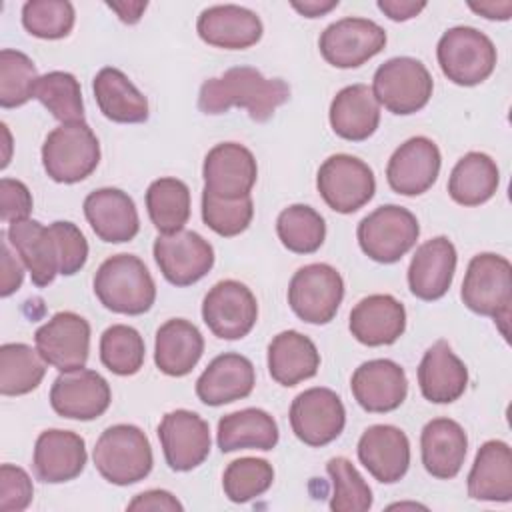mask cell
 <instances>
[{
    "instance_id": "f35d334b",
    "label": "cell",
    "mask_w": 512,
    "mask_h": 512,
    "mask_svg": "<svg viewBox=\"0 0 512 512\" xmlns=\"http://www.w3.org/2000/svg\"><path fill=\"white\" fill-rule=\"evenodd\" d=\"M46 374V360L40 352L22 342L0 346V392L22 396L36 390Z\"/></svg>"
},
{
    "instance_id": "8d00e7d4",
    "label": "cell",
    "mask_w": 512,
    "mask_h": 512,
    "mask_svg": "<svg viewBox=\"0 0 512 512\" xmlns=\"http://www.w3.org/2000/svg\"><path fill=\"white\" fill-rule=\"evenodd\" d=\"M500 184L496 162L484 152L464 154L448 178V194L460 206H480L488 202Z\"/></svg>"
},
{
    "instance_id": "f5cc1de1",
    "label": "cell",
    "mask_w": 512,
    "mask_h": 512,
    "mask_svg": "<svg viewBox=\"0 0 512 512\" xmlns=\"http://www.w3.org/2000/svg\"><path fill=\"white\" fill-rule=\"evenodd\" d=\"M128 510H168V512H180L182 504L166 490H146L138 494L132 502L126 506Z\"/></svg>"
},
{
    "instance_id": "3957f363",
    "label": "cell",
    "mask_w": 512,
    "mask_h": 512,
    "mask_svg": "<svg viewBox=\"0 0 512 512\" xmlns=\"http://www.w3.org/2000/svg\"><path fill=\"white\" fill-rule=\"evenodd\" d=\"M460 298L472 312L494 318V322L500 326L502 336H506L512 304L510 260L494 252L476 254L468 262Z\"/></svg>"
},
{
    "instance_id": "1f68e13d",
    "label": "cell",
    "mask_w": 512,
    "mask_h": 512,
    "mask_svg": "<svg viewBox=\"0 0 512 512\" xmlns=\"http://www.w3.org/2000/svg\"><path fill=\"white\" fill-rule=\"evenodd\" d=\"M330 126L336 136L362 142L370 138L380 124V104L366 84L342 88L330 102Z\"/></svg>"
},
{
    "instance_id": "7dc6e473",
    "label": "cell",
    "mask_w": 512,
    "mask_h": 512,
    "mask_svg": "<svg viewBox=\"0 0 512 512\" xmlns=\"http://www.w3.org/2000/svg\"><path fill=\"white\" fill-rule=\"evenodd\" d=\"M254 216V204L250 196L220 198L208 190H202V220L218 236L232 238L242 234Z\"/></svg>"
},
{
    "instance_id": "2e32d148",
    "label": "cell",
    "mask_w": 512,
    "mask_h": 512,
    "mask_svg": "<svg viewBox=\"0 0 512 512\" xmlns=\"http://www.w3.org/2000/svg\"><path fill=\"white\" fill-rule=\"evenodd\" d=\"M34 344L46 364L60 372L84 368L90 352V324L76 312H56L36 330Z\"/></svg>"
},
{
    "instance_id": "277c9868",
    "label": "cell",
    "mask_w": 512,
    "mask_h": 512,
    "mask_svg": "<svg viewBox=\"0 0 512 512\" xmlns=\"http://www.w3.org/2000/svg\"><path fill=\"white\" fill-rule=\"evenodd\" d=\"M92 458L100 476L116 486L144 480L154 464L150 440L134 424L108 426L96 440Z\"/></svg>"
},
{
    "instance_id": "ab89813d",
    "label": "cell",
    "mask_w": 512,
    "mask_h": 512,
    "mask_svg": "<svg viewBox=\"0 0 512 512\" xmlns=\"http://www.w3.org/2000/svg\"><path fill=\"white\" fill-rule=\"evenodd\" d=\"M276 234L290 252L312 254L324 244L326 222L312 206L292 204L278 214Z\"/></svg>"
},
{
    "instance_id": "9c48e42d",
    "label": "cell",
    "mask_w": 512,
    "mask_h": 512,
    "mask_svg": "<svg viewBox=\"0 0 512 512\" xmlns=\"http://www.w3.org/2000/svg\"><path fill=\"white\" fill-rule=\"evenodd\" d=\"M344 298L340 272L324 262L302 266L288 284V304L292 312L308 324H328Z\"/></svg>"
},
{
    "instance_id": "cb8c5ba5",
    "label": "cell",
    "mask_w": 512,
    "mask_h": 512,
    "mask_svg": "<svg viewBox=\"0 0 512 512\" xmlns=\"http://www.w3.org/2000/svg\"><path fill=\"white\" fill-rule=\"evenodd\" d=\"M196 32L210 46L224 50H244L262 38L264 26L258 14L244 6L218 4L200 12Z\"/></svg>"
},
{
    "instance_id": "7402d4cb",
    "label": "cell",
    "mask_w": 512,
    "mask_h": 512,
    "mask_svg": "<svg viewBox=\"0 0 512 512\" xmlns=\"http://www.w3.org/2000/svg\"><path fill=\"white\" fill-rule=\"evenodd\" d=\"M360 464L382 484H394L408 472L410 442L404 430L392 424H374L358 440Z\"/></svg>"
},
{
    "instance_id": "4dcf8cb0",
    "label": "cell",
    "mask_w": 512,
    "mask_h": 512,
    "mask_svg": "<svg viewBox=\"0 0 512 512\" xmlns=\"http://www.w3.org/2000/svg\"><path fill=\"white\" fill-rule=\"evenodd\" d=\"M468 496L482 502L512 500V452L502 440L484 442L468 474Z\"/></svg>"
},
{
    "instance_id": "9a60e30c",
    "label": "cell",
    "mask_w": 512,
    "mask_h": 512,
    "mask_svg": "<svg viewBox=\"0 0 512 512\" xmlns=\"http://www.w3.org/2000/svg\"><path fill=\"white\" fill-rule=\"evenodd\" d=\"M158 440L166 464L176 472L198 468L210 454V426L192 410H172L158 424Z\"/></svg>"
},
{
    "instance_id": "681fc988",
    "label": "cell",
    "mask_w": 512,
    "mask_h": 512,
    "mask_svg": "<svg viewBox=\"0 0 512 512\" xmlns=\"http://www.w3.org/2000/svg\"><path fill=\"white\" fill-rule=\"evenodd\" d=\"M34 486L26 470L14 464L0 466V510L22 512L30 506Z\"/></svg>"
},
{
    "instance_id": "c3c4849f",
    "label": "cell",
    "mask_w": 512,
    "mask_h": 512,
    "mask_svg": "<svg viewBox=\"0 0 512 512\" xmlns=\"http://www.w3.org/2000/svg\"><path fill=\"white\" fill-rule=\"evenodd\" d=\"M50 230L54 232V238L58 244L60 274L72 276L80 272L88 260V242L82 230L74 222H66V220L52 222Z\"/></svg>"
},
{
    "instance_id": "836d02e7",
    "label": "cell",
    "mask_w": 512,
    "mask_h": 512,
    "mask_svg": "<svg viewBox=\"0 0 512 512\" xmlns=\"http://www.w3.org/2000/svg\"><path fill=\"white\" fill-rule=\"evenodd\" d=\"M320 352L316 344L298 330H284L268 344V372L282 386H296L316 376Z\"/></svg>"
},
{
    "instance_id": "7bdbcfd3",
    "label": "cell",
    "mask_w": 512,
    "mask_h": 512,
    "mask_svg": "<svg viewBox=\"0 0 512 512\" xmlns=\"http://www.w3.org/2000/svg\"><path fill=\"white\" fill-rule=\"evenodd\" d=\"M274 482V468L264 458H238L222 474V488L230 502L244 504L262 496Z\"/></svg>"
},
{
    "instance_id": "bcb514c9",
    "label": "cell",
    "mask_w": 512,
    "mask_h": 512,
    "mask_svg": "<svg viewBox=\"0 0 512 512\" xmlns=\"http://www.w3.org/2000/svg\"><path fill=\"white\" fill-rule=\"evenodd\" d=\"M76 12L68 0H30L22 6V24L28 34L42 40L66 38L74 26Z\"/></svg>"
},
{
    "instance_id": "52a82bcc",
    "label": "cell",
    "mask_w": 512,
    "mask_h": 512,
    "mask_svg": "<svg viewBox=\"0 0 512 512\" xmlns=\"http://www.w3.org/2000/svg\"><path fill=\"white\" fill-rule=\"evenodd\" d=\"M434 90L428 68L410 56H396L380 64L372 78V94L378 104L398 116L422 110Z\"/></svg>"
},
{
    "instance_id": "44dd1931",
    "label": "cell",
    "mask_w": 512,
    "mask_h": 512,
    "mask_svg": "<svg viewBox=\"0 0 512 512\" xmlns=\"http://www.w3.org/2000/svg\"><path fill=\"white\" fill-rule=\"evenodd\" d=\"M86 442L72 430H44L34 444L32 470L46 484H62L82 474L86 466Z\"/></svg>"
},
{
    "instance_id": "8992f818",
    "label": "cell",
    "mask_w": 512,
    "mask_h": 512,
    "mask_svg": "<svg viewBox=\"0 0 512 512\" xmlns=\"http://www.w3.org/2000/svg\"><path fill=\"white\" fill-rule=\"evenodd\" d=\"M442 74L458 86H476L496 68V46L472 26L448 28L436 46Z\"/></svg>"
},
{
    "instance_id": "30bf717a",
    "label": "cell",
    "mask_w": 512,
    "mask_h": 512,
    "mask_svg": "<svg viewBox=\"0 0 512 512\" xmlns=\"http://www.w3.org/2000/svg\"><path fill=\"white\" fill-rule=\"evenodd\" d=\"M316 188L328 208L340 214H352L372 200L376 178L372 168L360 158L334 154L320 164Z\"/></svg>"
},
{
    "instance_id": "7c38bea8",
    "label": "cell",
    "mask_w": 512,
    "mask_h": 512,
    "mask_svg": "<svg viewBox=\"0 0 512 512\" xmlns=\"http://www.w3.org/2000/svg\"><path fill=\"white\" fill-rule=\"evenodd\" d=\"M202 320L214 336L240 340L258 320L256 296L238 280H220L204 296Z\"/></svg>"
},
{
    "instance_id": "ac0fdd59",
    "label": "cell",
    "mask_w": 512,
    "mask_h": 512,
    "mask_svg": "<svg viewBox=\"0 0 512 512\" xmlns=\"http://www.w3.org/2000/svg\"><path fill=\"white\" fill-rule=\"evenodd\" d=\"M442 156L426 136H412L400 144L388 160V186L402 196H420L432 188L440 174Z\"/></svg>"
},
{
    "instance_id": "5b68a950",
    "label": "cell",
    "mask_w": 512,
    "mask_h": 512,
    "mask_svg": "<svg viewBox=\"0 0 512 512\" xmlns=\"http://www.w3.org/2000/svg\"><path fill=\"white\" fill-rule=\"evenodd\" d=\"M100 162V142L86 122L60 124L42 144V166L60 184L88 178Z\"/></svg>"
},
{
    "instance_id": "4fadbf2b",
    "label": "cell",
    "mask_w": 512,
    "mask_h": 512,
    "mask_svg": "<svg viewBox=\"0 0 512 512\" xmlns=\"http://www.w3.org/2000/svg\"><path fill=\"white\" fill-rule=\"evenodd\" d=\"M288 416L296 438L314 448L336 440L346 424V410L340 396L322 386L300 392L292 400Z\"/></svg>"
},
{
    "instance_id": "e0dca14e",
    "label": "cell",
    "mask_w": 512,
    "mask_h": 512,
    "mask_svg": "<svg viewBox=\"0 0 512 512\" xmlns=\"http://www.w3.org/2000/svg\"><path fill=\"white\" fill-rule=\"evenodd\" d=\"M110 402V384L96 370L88 368L60 372L50 388L52 410L70 420H94L108 410Z\"/></svg>"
},
{
    "instance_id": "4316f807",
    "label": "cell",
    "mask_w": 512,
    "mask_h": 512,
    "mask_svg": "<svg viewBox=\"0 0 512 512\" xmlns=\"http://www.w3.org/2000/svg\"><path fill=\"white\" fill-rule=\"evenodd\" d=\"M6 236L22 264L28 268L34 286L44 288L52 284L56 274H60V254L50 226L26 218L12 222Z\"/></svg>"
},
{
    "instance_id": "ffe728a7",
    "label": "cell",
    "mask_w": 512,
    "mask_h": 512,
    "mask_svg": "<svg viewBox=\"0 0 512 512\" xmlns=\"http://www.w3.org/2000/svg\"><path fill=\"white\" fill-rule=\"evenodd\" d=\"M350 388L354 400L374 414L396 410L408 394V378L400 364L388 358H376L362 362L352 378Z\"/></svg>"
},
{
    "instance_id": "60d3db41",
    "label": "cell",
    "mask_w": 512,
    "mask_h": 512,
    "mask_svg": "<svg viewBox=\"0 0 512 512\" xmlns=\"http://www.w3.org/2000/svg\"><path fill=\"white\" fill-rule=\"evenodd\" d=\"M34 98L62 124L84 122L80 82L74 74L52 70L38 78Z\"/></svg>"
},
{
    "instance_id": "6f0895ef",
    "label": "cell",
    "mask_w": 512,
    "mask_h": 512,
    "mask_svg": "<svg viewBox=\"0 0 512 512\" xmlns=\"http://www.w3.org/2000/svg\"><path fill=\"white\" fill-rule=\"evenodd\" d=\"M338 6V0H304V2H292V8L300 12L306 18H318L328 14L332 8Z\"/></svg>"
},
{
    "instance_id": "e575fe53",
    "label": "cell",
    "mask_w": 512,
    "mask_h": 512,
    "mask_svg": "<svg viewBox=\"0 0 512 512\" xmlns=\"http://www.w3.org/2000/svg\"><path fill=\"white\" fill-rule=\"evenodd\" d=\"M92 90L100 112L118 124H140L148 120V100L130 82V78L112 66L102 68L94 80Z\"/></svg>"
},
{
    "instance_id": "9f6ffc18",
    "label": "cell",
    "mask_w": 512,
    "mask_h": 512,
    "mask_svg": "<svg viewBox=\"0 0 512 512\" xmlns=\"http://www.w3.org/2000/svg\"><path fill=\"white\" fill-rule=\"evenodd\" d=\"M106 6L114 10L124 24H136L142 18L148 2H106Z\"/></svg>"
},
{
    "instance_id": "db71d44e",
    "label": "cell",
    "mask_w": 512,
    "mask_h": 512,
    "mask_svg": "<svg viewBox=\"0 0 512 512\" xmlns=\"http://www.w3.org/2000/svg\"><path fill=\"white\" fill-rule=\"evenodd\" d=\"M378 8L394 22H404L414 16H418L426 2H414V0H378Z\"/></svg>"
},
{
    "instance_id": "f6af8a7d",
    "label": "cell",
    "mask_w": 512,
    "mask_h": 512,
    "mask_svg": "<svg viewBox=\"0 0 512 512\" xmlns=\"http://www.w3.org/2000/svg\"><path fill=\"white\" fill-rule=\"evenodd\" d=\"M38 70L20 50L4 48L0 52V106L18 108L34 98Z\"/></svg>"
},
{
    "instance_id": "f546056e",
    "label": "cell",
    "mask_w": 512,
    "mask_h": 512,
    "mask_svg": "<svg viewBox=\"0 0 512 512\" xmlns=\"http://www.w3.org/2000/svg\"><path fill=\"white\" fill-rule=\"evenodd\" d=\"M420 452L426 472L440 480L454 478L468 452V436L452 418H434L426 422L420 434Z\"/></svg>"
},
{
    "instance_id": "d590c367",
    "label": "cell",
    "mask_w": 512,
    "mask_h": 512,
    "mask_svg": "<svg viewBox=\"0 0 512 512\" xmlns=\"http://www.w3.org/2000/svg\"><path fill=\"white\" fill-rule=\"evenodd\" d=\"M278 436L276 420L260 408L230 412L218 420L216 430V442L224 454L242 448L272 450L278 444Z\"/></svg>"
},
{
    "instance_id": "7a4b0ae2",
    "label": "cell",
    "mask_w": 512,
    "mask_h": 512,
    "mask_svg": "<svg viewBox=\"0 0 512 512\" xmlns=\"http://www.w3.org/2000/svg\"><path fill=\"white\" fill-rule=\"evenodd\" d=\"M94 294L104 308L116 314L138 316L152 308L156 284L138 256L114 254L96 270Z\"/></svg>"
},
{
    "instance_id": "816d5d0a",
    "label": "cell",
    "mask_w": 512,
    "mask_h": 512,
    "mask_svg": "<svg viewBox=\"0 0 512 512\" xmlns=\"http://www.w3.org/2000/svg\"><path fill=\"white\" fill-rule=\"evenodd\" d=\"M2 276H0V296L8 298L10 294H14L24 280V264L22 260H18V254L14 256L10 250V242L6 236V230L2 232Z\"/></svg>"
},
{
    "instance_id": "6da1fadb",
    "label": "cell",
    "mask_w": 512,
    "mask_h": 512,
    "mask_svg": "<svg viewBox=\"0 0 512 512\" xmlns=\"http://www.w3.org/2000/svg\"><path fill=\"white\" fill-rule=\"evenodd\" d=\"M288 98L290 86L282 78H264L252 66H236L200 86L198 108L216 116L238 106L246 108L252 120L266 122Z\"/></svg>"
},
{
    "instance_id": "11a10c76",
    "label": "cell",
    "mask_w": 512,
    "mask_h": 512,
    "mask_svg": "<svg viewBox=\"0 0 512 512\" xmlns=\"http://www.w3.org/2000/svg\"><path fill=\"white\" fill-rule=\"evenodd\" d=\"M470 10H474L476 14L488 18V20H508L512 14V2L504 0V2H468Z\"/></svg>"
},
{
    "instance_id": "74e56055",
    "label": "cell",
    "mask_w": 512,
    "mask_h": 512,
    "mask_svg": "<svg viewBox=\"0 0 512 512\" xmlns=\"http://www.w3.org/2000/svg\"><path fill=\"white\" fill-rule=\"evenodd\" d=\"M146 210L160 234L182 230L190 218L188 186L172 176L154 180L146 190Z\"/></svg>"
},
{
    "instance_id": "d4e9b609",
    "label": "cell",
    "mask_w": 512,
    "mask_h": 512,
    "mask_svg": "<svg viewBox=\"0 0 512 512\" xmlns=\"http://www.w3.org/2000/svg\"><path fill=\"white\" fill-rule=\"evenodd\" d=\"M456 260V248L446 236H436L420 244L408 266L410 292L426 302L442 298L452 286Z\"/></svg>"
},
{
    "instance_id": "5bb4252c",
    "label": "cell",
    "mask_w": 512,
    "mask_h": 512,
    "mask_svg": "<svg viewBox=\"0 0 512 512\" xmlns=\"http://www.w3.org/2000/svg\"><path fill=\"white\" fill-rule=\"evenodd\" d=\"M152 252L162 276L174 286H190L214 266L212 244L194 230L158 234Z\"/></svg>"
},
{
    "instance_id": "ee69618b",
    "label": "cell",
    "mask_w": 512,
    "mask_h": 512,
    "mask_svg": "<svg viewBox=\"0 0 512 512\" xmlns=\"http://www.w3.org/2000/svg\"><path fill=\"white\" fill-rule=\"evenodd\" d=\"M326 472L332 480L330 508L334 512H366L372 508V490L348 458H330Z\"/></svg>"
},
{
    "instance_id": "d6986e66",
    "label": "cell",
    "mask_w": 512,
    "mask_h": 512,
    "mask_svg": "<svg viewBox=\"0 0 512 512\" xmlns=\"http://www.w3.org/2000/svg\"><path fill=\"white\" fill-rule=\"evenodd\" d=\"M204 190L220 198L250 196L258 178L254 154L238 142H222L208 150L202 166Z\"/></svg>"
},
{
    "instance_id": "f907efd6",
    "label": "cell",
    "mask_w": 512,
    "mask_h": 512,
    "mask_svg": "<svg viewBox=\"0 0 512 512\" xmlns=\"http://www.w3.org/2000/svg\"><path fill=\"white\" fill-rule=\"evenodd\" d=\"M32 194L28 186L14 178L0 180V218L6 224L26 220L32 212Z\"/></svg>"
},
{
    "instance_id": "ba28073f",
    "label": "cell",
    "mask_w": 512,
    "mask_h": 512,
    "mask_svg": "<svg viewBox=\"0 0 512 512\" xmlns=\"http://www.w3.org/2000/svg\"><path fill=\"white\" fill-rule=\"evenodd\" d=\"M362 252L380 264L398 262L420 236L416 216L398 204H384L364 216L356 230Z\"/></svg>"
},
{
    "instance_id": "8fae6325",
    "label": "cell",
    "mask_w": 512,
    "mask_h": 512,
    "mask_svg": "<svg viewBox=\"0 0 512 512\" xmlns=\"http://www.w3.org/2000/svg\"><path fill=\"white\" fill-rule=\"evenodd\" d=\"M386 46V30L368 18L348 16L332 22L318 38L322 58L336 68H358Z\"/></svg>"
},
{
    "instance_id": "83f0119b",
    "label": "cell",
    "mask_w": 512,
    "mask_h": 512,
    "mask_svg": "<svg viewBox=\"0 0 512 512\" xmlns=\"http://www.w3.org/2000/svg\"><path fill=\"white\" fill-rule=\"evenodd\" d=\"M348 328L364 346L394 344L406 330L404 304L390 294H370L350 310Z\"/></svg>"
},
{
    "instance_id": "b9f144b4",
    "label": "cell",
    "mask_w": 512,
    "mask_h": 512,
    "mask_svg": "<svg viewBox=\"0 0 512 512\" xmlns=\"http://www.w3.org/2000/svg\"><path fill=\"white\" fill-rule=\"evenodd\" d=\"M146 356V346L140 332L126 324H112L100 336V360L118 376L136 374Z\"/></svg>"
},
{
    "instance_id": "f1b7e54d",
    "label": "cell",
    "mask_w": 512,
    "mask_h": 512,
    "mask_svg": "<svg viewBox=\"0 0 512 512\" xmlns=\"http://www.w3.org/2000/svg\"><path fill=\"white\" fill-rule=\"evenodd\" d=\"M418 386L422 396L434 404H450L464 394L468 370L446 340L434 342L424 352L418 364Z\"/></svg>"
},
{
    "instance_id": "603a6c76",
    "label": "cell",
    "mask_w": 512,
    "mask_h": 512,
    "mask_svg": "<svg viewBox=\"0 0 512 512\" xmlns=\"http://www.w3.org/2000/svg\"><path fill=\"white\" fill-rule=\"evenodd\" d=\"M82 208L90 228L102 242H130L140 230L136 204L120 188H98L90 192Z\"/></svg>"
},
{
    "instance_id": "d6a6232c",
    "label": "cell",
    "mask_w": 512,
    "mask_h": 512,
    "mask_svg": "<svg viewBox=\"0 0 512 512\" xmlns=\"http://www.w3.org/2000/svg\"><path fill=\"white\" fill-rule=\"evenodd\" d=\"M202 352L204 338L200 330L184 318L166 320L156 330L154 362L166 376L180 378L190 374L202 358Z\"/></svg>"
},
{
    "instance_id": "484cf974",
    "label": "cell",
    "mask_w": 512,
    "mask_h": 512,
    "mask_svg": "<svg viewBox=\"0 0 512 512\" xmlns=\"http://www.w3.org/2000/svg\"><path fill=\"white\" fill-rule=\"evenodd\" d=\"M254 384V364L242 354L224 352L198 376L196 396L206 406H222L250 396Z\"/></svg>"
}]
</instances>
